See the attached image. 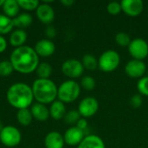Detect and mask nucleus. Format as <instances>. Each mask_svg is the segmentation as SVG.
Returning a JSON list of instances; mask_svg holds the SVG:
<instances>
[{"label":"nucleus","mask_w":148,"mask_h":148,"mask_svg":"<svg viewBox=\"0 0 148 148\" xmlns=\"http://www.w3.org/2000/svg\"><path fill=\"white\" fill-rule=\"evenodd\" d=\"M62 72L70 78L71 80L80 77L83 72L84 68L82 66V62L76 59H69L63 62L62 64Z\"/></svg>","instance_id":"6e6552de"},{"label":"nucleus","mask_w":148,"mask_h":148,"mask_svg":"<svg viewBox=\"0 0 148 148\" xmlns=\"http://www.w3.org/2000/svg\"><path fill=\"white\" fill-rule=\"evenodd\" d=\"M13 27V19L4 14H0V35L2 36L10 33Z\"/></svg>","instance_id":"5701e85b"},{"label":"nucleus","mask_w":148,"mask_h":148,"mask_svg":"<svg viewBox=\"0 0 148 148\" xmlns=\"http://www.w3.org/2000/svg\"><path fill=\"white\" fill-rule=\"evenodd\" d=\"M121 4L122 11L132 17L140 16L144 9V3L141 0H122Z\"/></svg>","instance_id":"9b49d317"},{"label":"nucleus","mask_w":148,"mask_h":148,"mask_svg":"<svg viewBox=\"0 0 148 148\" xmlns=\"http://www.w3.org/2000/svg\"><path fill=\"white\" fill-rule=\"evenodd\" d=\"M2 9L5 16L13 19L17 15H19V11L21 8L18 4L17 0H5Z\"/></svg>","instance_id":"6ab92c4d"},{"label":"nucleus","mask_w":148,"mask_h":148,"mask_svg":"<svg viewBox=\"0 0 148 148\" xmlns=\"http://www.w3.org/2000/svg\"><path fill=\"white\" fill-rule=\"evenodd\" d=\"M22 134L20 131L13 126L3 127L0 132V141L8 147H14L20 144Z\"/></svg>","instance_id":"423d86ee"},{"label":"nucleus","mask_w":148,"mask_h":148,"mask_svg":"<svg viewBox=\"0 0 148 148\" xmlns=\"http://www.w3.org/2000/svg\"><path fill=\"white\" fill-rule=\"evenodd\" d=\"M61 3L66 7H70L71 5H73L75 3V1L74 0H62Z\"/></svg>","instance_id":"e433bc0d"},{"label":"nucleus","mask_w":148,"mask_h":148,"mask_svg":"<svg viewBox=\"0 0 148 148\" xmlns=\"http://www.w3.org/2000/svg\"><path fill=\"white\" fill-rule=\"evenodd\" d=\"M20 8L25 10H36L40 3L37 0H17Z\"/></svg>","instance_id":"cd10ccee"},{"label":"nucleus","mask_w":148,"mask_h":148,"mask_svg":"<svg viewBox=\"0 0 148 148\" xmlns=\"http://www.w3.org/2000/svg\"><path fill=\"white\" fill-rule=\"evenodd\" d=\"M36 13L38 20L44 24H49L54 21L55 11L53 8L47 3H40L36 10Z\"/></svg>","instance_id":"ddd939ff"},{"label":"nucleus","mask_w":148,"mask_h":148,"mask_svg":"<svg viewBox=\"0 0 148 148\" xmlns=\"http://www.w3.org/2000/svg\"><path fill=\"white\" fill-rule=\"evenodd\" d=\"M4 2H5V0H0V7H3Z\"/></svg>","instance_id":"4c0bfd02"},{"label":"nucleus","mask_w":148,"mask_h":148,"mask_svg":"<svg viewBox=\"0 0 148 148\" xmlns=\"http://www.w3.org/2000/svg\"><path fill=\"white\" fill-rule=\"evenodd\" d=\"M142 102H143L142 95L140 94L134 95L130 99V104L134 108H139L140 107H141Z\"/></svg>","instance_id":"473e14b6"},{"label":"nucleus","mask_w":148,"mask_h":148,"mask_svg":"<svg viewBox=\"0 0 148 148\" xmlns=\"http://www.w3.org/2000/svg\"><path fill=\"white\" fill-rule=\"evenodd\" d=\"M10 62L14 70L21 74H30L34 72L39 64V56L34 48L23 45L16 48L10 54Z\"/></svg>","instance_id":"f257e3e1"},{"label":"nucleus","mask_w":148,"mask_h":148,"mask_svg":"<svg viewBox=\"0 0 148 148\" xmlns=\"http://www.w3.org/2000/svg\"><path fill=\"white\" fill-rule=\"evenodd\" d=\"M34 49L38 56L49 57L55 53L56 45L49 39H41L36 43Z\"/></svg>","instance_id":"4468645a"},{"label":"nucleus","mask_w":148,"mask_h":148,"mask_svg":"<svg viewBox=\"0 0 148 148\" xmlns=\"http://www.w3.org/2000/svg\"><path fill=\"white\" fill-rule=\"evenodd\" d=\"M99 109L98 101L92 96L83 98L78 106V112L82 118H89L94 116Z\"/></svg>","instance_id":"1a4fd4ad"},{"label":"nucleus","mask_w":148,"mask_h":148,"mask_svg":"<svg viewBox=\"0 0 148 148\" xmlns=\"http://www.w3.org/2000/svg\"><path fill=\"white\" fill-rule=\"evenodd\" d=\"M26 40H27V33L23 29H19L11 32L9 39L10 45L16 48L23 46Z\"/></svg>","instance_id":"aec40b11"},{"label":"nucleus","mask_w":148,"mask_h":148,"mask_svg":"<svg viewBox=\"0 0 148 148\" xmlns=\"http://www.w3.org/2000/svg\"><path fill=\"white\" fill-rule=\"evenodd\" d=\"M107 10L109 14H111L113 16H116V15L120 14L121 11H122L121 4L120 2H116V1L110 2L107 6Z\"/></svg>","instance_id":"2f4dec72"},{"label":"nucleus","mask_w":148,"mask_h":148,"mask_svg":"<svg viewBox=\"0 0 148 148\" xmlns=\"http://www.w3.org/2000/svg\"><path fill=\"white\" fill-rule=\"evenodd\" d=\"M81 118H82V116H81L80 113L78 112V110H70L66 113L63 119L67 124L73 125V124H76Z\"/></svg>","instance_id":"bb28decb"},{"label":"nucleus","mask_w":148,"mask_h":148,"mask_svg":"<svg viewBox=\"0 0 148 148\" xmlns=\"http://www.w3.org/2000/svg\"><path fill=\"white\" fill-rule=\"evenodd\" d=\"M36 72L39 79H49L52 74V67L48 62H41L38 64Z\"/></svg>","instance_id":"393cba45"},{"label":"nucleus","mask_w":148,"mask_h":148,"mask_svg":"<svg viewBox=\"0 0 148 148\" xmlns=\"http://www.w3.org/2000/svg\"><path fill=\"white\" fill-rule=\"evenodd\" d=\"M14 69L10 61H1L0 62V76L7 77L13 72Z\"/></svg>","instance_id":"c85d7f7f"},{"label":"nucleus","mask_w":148,"mask_h":148,"mask_svg":"<svg viewBox=\"0 0 148 148\" xmlns=\"http://www.w3.org/2000/svg\"><path fill=\"white\" fill-rule=\"evenodd\" d=\"M30 112L35 120L38 121H45L49 119V108L44 104L35 102L30 107Z\"/></svg>","instance_id":"dca6fc26"},{"label":"nucleus","mask_w":148,"mask_h":148,"mask_svg":"<svg viewBox=\"0 0 148 148\" xmlns=\"http://www.w3.org/2000/svg\"><path fill=\"white\" fill-rule=\"evenodd\" d=\"M33 22V17L31 15L28 13H22L17 15L15 18H13L14 27L18 28L19 29H23L24 28L29 27Z\"/></svg>","instance_id":"412c9836"},{"label":"nucleus","mask_w":148,"mask_h":148,"mask_svg":"<svg viewBox=\"0 0 148 148\" xmlns=\"http://www.w3.org/2000/svg\"><path fill=\"white\" fill-rule=\"evenodd\" d=\"M3 123H2V121H0V132H1V130L3 129Z\"/></svg>","instance_id":"58836bf2"},{"label":"nucleus","mask_w":148,"mask_h":148,"mask_svg":"<svg viewBox=\"0 0 148 148\" xmlns=\"http://www.w3.org/2000/svg\"><path fill=\"white\" fill-rule=\"evenodd\" d=\"M66 107L63 102L59 100L53 101L49 108V115L55 121H59L64 118L66 114Z\"/></svg>","instance_id":"a211bd4d"},{"label":"nucleus","mask_w":148,"mask_h":148,"mask_svg":"<svg viewBox=\"0 0 148 148\" xmlns=\"http://www.w3.org/2000/svg\"><path fill=\"white\" fill-rule=\"evenodd\" d=\"M6 99L11 107L18 110L28 108L33 104L34 95L32 88L23 82L14 83L8 88Z\"/></svg>","instance_id":"f03ea898"},{"label":"nucleus","mask_w":148,"mask_h":148,"mask_svg":"<svg viewBox=\"0 0 148 148\" xmlns=\"http://www.w3.org/2000/svg\"><path fill=\"white\" fill-rule=\"evenodd\" d=\"M84 138H85V131L81 130L76 126L70 127L69 129L66 130L63 135L65 144L71 147L78 146Z\"/></svg>","instance_id":"f8f14e48"},{"label":"nucleus","mask_w":148,"mask_h":148,"mask_svg":"<svg viewBox=\"0 0 148 148\" xmlns=\"http://www.w3.org/2000/svg\"><path fill=\"white\" fill-rule=\"evenodd\" d=\"M131 41L129 35L126 32H118L115 35V42L121 47H128Z\"/></svg>","instance_id":"a878e982"},{"label":"nucleus","mask_w":148,"mask_h":148,"mask_svg":"<svg viewBox=\"0 0 148 148\" xmlns=\"http://www.w3.org/2000/svg\"><path fill=\"white\" fill-rule=\"evenodd\" d=\"M34 99L42 104H51L57 98L58 88L50 79H36L32 86Z\"/></svg>","instance_id":"7ed1b4c3"},{"label":"nucleus","mask_w":148,"mask_h":148,"mask_svg":"<svg viewBox=\"0 0 148 148\" xmlns=\"http://www.w3.org/2000/svg\"><path fill=\"white\" fill-rule=\"evenodd\" d=\"M128 51L133 59L143 61L148 56L147 42L142 38H134L128 46Z\"/></svg>","instance_id":"0eeeda50"},{"label":"nucleus","mask_w":148,"mask_h":148,"mask_svg":"<svg viewBox=\"0 0 148 148\" xmlns=\"http://www.w3.org/2000/svg\"><path fill=\"white\" fill-rule=\"evenodd\" d=\"M147 71V65L143 61L132 59L125 66L126 74L131 78H141Z\"/></svg>","instance_id":"9d476101"},{"label":"nucleus","mask_w":148,"mask_h":148,"mask_svg":"<svg viewBox=\"0 0 148 148\" xmlns=\"http://www.w3.org/2000/svg\"><path fill=\"white\" fill-rule=\"evenodd\" d=\"M64 144L63 136L56 131L49 132L44 139V146L46 148H63Z\"/></svg>","instance_id":"2eb2a0df"},{"label":"nucleus","mask_w":148,"mask_h":148,"mask_svg":"<svg viewBox=\"0 0 148 148\" xmlns=\"http://www.w3.org/2000/svg\"><path fill=\"white\" fill-rule=\"evenodd\" d=\"M45 34L49 38H53L56 36V29L53 26H49L45 29Z\"/></svg>","instance_id":"72a5a7b5"},{"label":"nucleus","mask_w":148,"mask_h":148,"mask_svg":"<svg viewBox=\"0 0 148 148\" xmlns=\"http://www.w3.org/2000/svg\"><path fill=\"white\" fill-rule=\"evenodd\" d=\"M82 63L84 69H87L89 71H94L99 68L98 67V60L92 54L84 55L82 57Z\"/></svg>","instance_id":"b1692460"},{"label":"nucleus","mask_w":148,"mask_h":148,"mask_svg":"<svg viewBox=\"0 0 148 148\" xmlns=\"http://www.w3.org/2000/svg\"><path fill=\"white\" fill-rule=\"evenodd\" d=\"M16 120L20 125L24 127L29 126L33 120V116L30 112V109L29 108L19 109L16 113Z\"/></svg>","instance_id":"4be33fe9"},{"label":"nucleus","mask_w":148,"mask_h":148,"mask_svg":"<svg viewBox=\"0 0 148 148\" xmlns=\"http://www.w3.org/2000/svg\"><path fill=\"white\" fill-rule=\"evenodd\" d=\"M81 94V86L74 80L63 82L58 88L57 98L63 103H70L77 100Z\"/></svg>","instance_id":"20e7f679"},{"label":"nucleus","mask_w":148,"mask_h":148,"mask_svg":"<svg viewBox=\"0 0 148 148\" xmlns=\"http://www.w3.org/2000/svg\"><path fill=\"white\" fill-rule=\"evenodd\" d=\"M95 80L90 75H85L81 80V86L88 91H91L95 88Z\"/></svg>","instance_id":"c756f323"},{"label":"nucleus","mask_w":148,"mask_h":148,"mask_svg":"<svg viewBox=\"0 0 148 148\" xmlns=\"http://www.w3.org/2000/svg\"><path fill=\"white\" fill-rule=\"evenodd\" d=\"M76 127H78V128H80L81 130H82V131H85V129L88 127V121L85 119V118H81L79 121H78V122L76 123Z\"/></svg>","instance_id":"f704fd0d"},{"label":"nucleus","mask_w":148,"mask_h":148,"mask_svg":"<svg viewBox=\"0 0 148 148\" xmlns=\"http://www.w3.org/2000/svg\"><path fill=\"white\" fill-rule=\"evenodd\" d=\"M77 148H106L103 140L95 134L85 136L82 141L77 146Z\"/></svg>","instance_id":"f3484780"},{"label":"nucleus","mask_w":148,"mask_h":148,"mask_svg":"<svg viewBox=\"0 0 148 148\" xmlns=\"http://www.w3.org/2000/svg\"><path fill=\"white\" fill-rule=\"evenodd\" d=\"M6 48H7V41L3 36L0 35V53L5 51Z\"/></svg>","instance_id":"c9c22d12"},{"label":"nucleus","mask_w":148,"mask_h":148,"mask_svg":"<svg viewBox=\"0 0 148 148\" xmlns=\"http://www.w3.org/2000/svg\"><path fill=\"white\" fill-rule=\"evenodd\" d=\"M121 56L115 50L108 49L104 51L98 59L99 69L106 73L114 71L120 65Z\"/></svg>","instance_id":"39448f33"},{"label":"nucleus","mask_w":148,"mask_h":148,"mask_svg":"<svg viewBox=\"0 0 148 148\" xmlns=\"http://www.w3.org/2000/svg\"><path fill=\"white\" fill-rule=\"evenodd\" d=\"M137 89L140 95L148 96V76H143L138 81Z\"/></svg>","instance_id":"7c9ffc66"}]
</instances>
